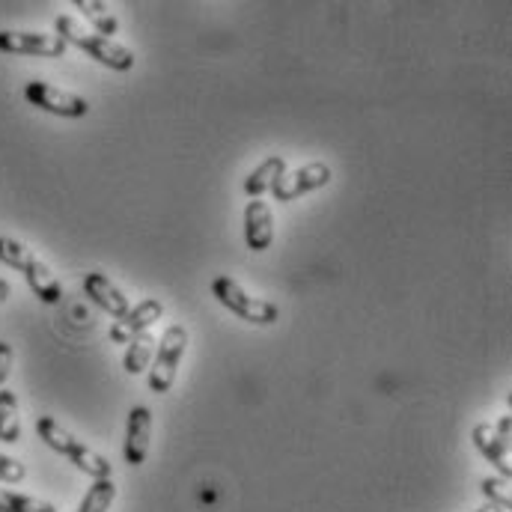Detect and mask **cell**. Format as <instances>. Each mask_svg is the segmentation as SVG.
Returning <instances> with one entry per match:
<instances>
[{
	"label": "cell",
	"instance_id": "2e32d148",
	"mask_svg": "<svg viewBox=\"0 0 512 512\" xmlns=\"http://www.w3.org/2000/svg\"><path fill=\"white\" fill-rule=\"evenodd\" d=\"M75 9H81V15L96 27L93 33H99V36L114 39V33L120 30V21H117V15L111 12L108 3H99V0H75Z\"/></svg>",
	"mask_w": 512,
	"mask_h": 512
},
{
	"label": "cell",
	"instance_id": "d6986e66",
	"mask_svg": "<svg viewBox=\"0 0 512 512\" xmlns=\"http://www.w3.org/2000/svg\"><path fill=\"white\" fill-rule=\"evenodd\" d=\"M0 512H57L54 504L30 498V495H18V492H6L0 489Z\"/></svg>",
	"mask_w": 512,
	"mask_h": 512
},
{
	"label": "cell",
	"instance_id": "8fae6325",
	"mask_svg": "<svg viewBox=\"0 0 512 512\" xmlns=\"http://www.w3.org/2000/svg\"><path fill=\"white\" fill-rule=\"evenodd\" d=\"M84 295H90L93 304H99L105 313H111L114 319H123L131 304H128V295L105 274V271H87L84 274Z\"/></svg>",
	"mask_w": 512,
	"mask_h": 512
},
{
	"label": "cell",
	"instance_id": "52a82bcc",
	"mask_svg": "<svg viewBox=\"0 0 512 512\" xmlns=\"http://www.w3.org/2000/svg\"><path fill=\"white\" fill-rule=\"evenodd\" d=\"M0 51L3 54H24V57H66L69 45L57 33L0 30Z\"/></svg>",
	"mask_w": 512,
	"mask_h": 512
},
{
	"label": "cell",
	"instance_id": "7c38bea8",
	"mask_svg": "<svg viewBox=\"0 0 512 512\" xmlns=\"http://www.w3.org/2000/svg\"><path fill=\"white\" fill-rule=\"evenodd\" d=\"M274 242V215H271V206L265 200H251L245 206V245L262 254L268 251Z\"/></svg>",
	"mask_w": 512,
	"mask_h": 512
},
{
	"label": "cell",
	"instance_id": "7a4b0ae2",
	"mask_svg": "<svg viewBox=\"0 0 512 512\" xmlns=\"http://www.w3.org/2000/svg\"><path fill=\"white\" fill-rule=\"evenodd\" d=\"M36 432L39 438L60 456H66L81 474L93 477V480H111V462L105 456H99L93 447H87L81 438H75L66 426H60L54 417H39L36 420Z\"/></svg>",
	"mask_w": 512,
	"mask_h": 512
},
{
	"label": "cell",
	"instance_id": "9c48e42d",
	"mask_svg": "<svg viewBox=\"0 0 512 512\" xmlns=\"http://www.w3.org/2000/svg\"><path fill=\"white\" fill-rule=\"evenodd\" d=\"M149 438H152V411L146 405H134L126 420V441H123V459L131 468H140L149 456Z\"/></svg>",
	"mask_w": 512,
	"mask_h": 512
},
{
	"label": "cell",
	"instance_id": "9a60e30c",
	"mask_svg": "<svg viewBox=\"0 0 512 512\" xmlns=\"http://www.w3.org/2000/svg\"><path fill=\"white\" fill-rule=\"evenodd\" d=\"M155 346H158V340H155L149 331L140 334V337H134V340L128 343L126 358H123V370H126L128 376H140V373L149 370L152 355H155Z\"/></svg>",
	"mask_w": 512,
	"mask_h": 512
},
{
	"label": "cell",
	"instance_id": "277c9868",
	"mask_svg": "<svg viewBox=\"0 0 512 512\" xmlns=\"http://www.w3.org/2000/svg\"><path fill=\"white\" fill-rule=\"evenodd\" d=\"M185 349H188V328L176 322L158 340L155 355H152V364L146 370V384H149L152 393H167L173 387L176 373H179V364L185 358Z\"/></svg>",
	"mask_w": 512,
	"mask_h": 512
},
{
	"label": "cell",
	"instance_id": "7402d4cb",
	"mask_svg": "<svg viewBox=\"0 0 512 512\" xmlns=\"http://www.w3.org/2000/svg\"><path fill=\"white\" fill-rule=\"evenodd\" d=\"M12 358H15V355H12V346L0 340V387L6 384L9 373H12Z\"/></svg>",
	"mask_w": 512,
	"mask_h": 512
},
{
	"label": "cell",
	"instance_id": "ac0fdd59",
	"mask_svg": "<svg viewBox=\"0 0 512 512\" xmlns=\"http://www.w3.org/2000/svg\"><path fill=\"white\" fill-rule=\"evenodd\" d=\"M114 501H117V486H114V480H96V483L90 486V492L84 495L81 507L75 512H108L114 507Z\"/></svg>",
	"mask_w": 512,
	"mask_h": 512
},
{
	"label": "cell",
	"instance_id": "e0dca14e",
	"mask_svg": "<svg viewBox=\"0 0 512 512\" xmlns=\"http://www.w3.org/2000/svg\"><path fill=\"white\" fill-rule=\"evenodd\" d=\"M0 441L18 444L21 441V414H18V396L6 387H0Z\"/></svg>",
	"mask_w": 512,
	"mask_h": 512
},
{
	"label": "cell",
	"instance_id": "3957f363",
	"mask_svg": "<svg viewBox=\"0 0 512 512\" xmlns=\"http://www.w3.org/2000/svg\"><path fill=\"white\" fill-rule=\"evenodd\" d=\"M0 262L21 271L27 286L33 289V295L42 301V304H60L63 301V286L57 280V274L33 254L27 245L9 239V236H0Z\"/></svg>",
	"mask_w": 512,
	"mask_h": 512
},
{
	"label": "cell",
	"instance_id": "8992f818",
	"mask_svg": "<svg viewBox=\"0 0 512 512\" xmlns=\"http://www.w3.org/2000/svg\"><path fill=\"white\" fill-rule=\"evenodd\" d=\"M24 99H27L33 108L48 111V114H54V117H66V120L87 117V111H90L87 99H81V96H75V93H69V90H63V87H54V84H48V81H30V84L24 87Z\"/></svg>",
	"mask_w": 512,
	"mask_h": 512
},
{
	"label": "cell",
	"instance_id": "5bb4252c",
	"mask_svg": "<svg viewBox=\"0 0 512 512\" xmlns=\"http://www.w3.org/2000/svg\"><path fill=\"white\" fill-rule=\"evenodd\" d=\"M286 173V161H283V155H271V158H265L259 167H256L254 173L245 179V194L251 197V200H259L265 191H271L274 185H277V179Z\"/></svg>",
	"mask_w": 512,
	"mask_h": 512
},
{
	"label": "cell",
	"instance_id": "44dd1931",
	"mask_svg": "<svg viewBox=\"0 0 512 512\" xmlns=\"http://www.w3.org/2000/svg\"><path fill=\"white\" fill-rule=\"evenodd\" d=\"M24 477H27L24 462H18V459L0 453V483H9V486H12V483H24Z\"/></svg>",
	"mask_w": 512,
	"mask_h": 512
},
{
	"label": "cell",
	"instance_id": "ba28073f",
	"mask_svg": "<svg viewBox=\"0 0 512 512\" xmlns=\"http://www.w3.org/2000/svg\"><path fill=\"white\" fill-rule=\"evenodd\" d=\"M328 182H331V167L325 161H310V164H304V167H298L292 173L286 170L277 179V185L271 188V194L280 203H292V200H298L304 194H313V191L325 188Z\"/></svg>",
	"mask_w": 512,
	"mask_h": 512
},
{
	"label": "cell",
	"instance_id": "cb8c5ba5",
	"mask_svg": "<svg viewBox=\"0 0 512 512\" xmlns=\"http://www.w3.org/2000/svg\"><path fill=\"white\" fill-rule=\"evenodd\" d=\"M477 512H507V510H501V507H495V504H483Z\"/></svg>",
	"mask_w": 512,
	"mask_h": 512
},
{
	"label": "cell",
	"instance_id": "4fadbf2b",
	"mask_svg": "<svg viewBox=\"0 0 512 512\" xmlns=\"http://www.w3.org/2000/svg\"><path fill=\"white\" fill-rule=\"evenodd\" d=\"M474 447L486 456V462H492L498 468L501 477H512V459L510 444L495 432V423H477L474 426Z\"/></svg>",
	"mask_w": 512,
	"mask_h": 512
},
{
	"label": "cell",
	"instance_id": "30bf717a",
	"mask_svg": "<svg viewBox=\"0 0 512 512\" xmlns=\"http://www.w3.org/2000/svg\"><path fill=\"white\" fill-rule=\"evenodd\" d=\"M161 316H164V301H158V298H146V301H140L137 307H131L123 319H117V322H114V328H111V340H114V343H131L134 337L146 334V331H149Z\"/></svg>",
	"mask_w": 512,
	"mask_h": 512
},
{
	"label": "cell",
	"instance_id": "5b68a950",
	"mask_svg": "<svg viewBox=\"0 0 512 512\" xmlns=\"http://www.w3.org/2000/svg\"><path fill=\"white\" fill-rule=\"evenodd\" d=\"M212 295H215L230 313H236L239 319H245V322H251V325H274V322L280 319L277 304H271V301H265V298H259V295H251L242 283H236V280L227 277V274H221V277L212 280Z\"/></svg>",
	"mask_w": 512,
	"mask_h": 512
},
{
	"label": "cell",
	"instance_id": "ffe728a7",
	"mask_svg": "<svg viewBox=\"0 0 512 512\" xmlns=\"http://www.w3.org/2000/svg\"><path fill=\"white\" fill-rule=\"evenodd\" d=\"M480 492H483L486 504H495V507H501V510H510L512 492L507 477H486V480L480 483Z\"/></svg>",
	"mask_w": 512,
	"mask_h": 512
},
{
	"label": "cell",
	"instance_id": "603a6c76",
	"mask_svg": "<svg viewBox=\"0 0 512 512\" xmlns=\"http://www.w3.org/2000/svg\"><path fill=\"white\" fill-rule=\"evenodd\" d=\"M9 295H12V286H9V280H3V277H0V304H3Z\"/></svg>",
	"mask_w": 512,
	"mask_h": 512
},
{
	"label": "cell",
	"instance_id": "6da1fadb",
	"mask_svg": "<svg viewBox=\"0 0 512 512\" xmlns=\"http://www.w3.org/2000/svg\"><path fill=\"white\" fill-rule=\"evenodd\" d=\"M54 33L66 42V45H75L78 51H84L87 57H93L96 63L114 69V72H128L134 66V54L128 51L126 45H120L117 39H108V36H99L87 27H81L78 18L72 15H57L54 18Z\"/></svg>",
	"mask_w": 512,
	"mask_h": 512
}]
</instances>
